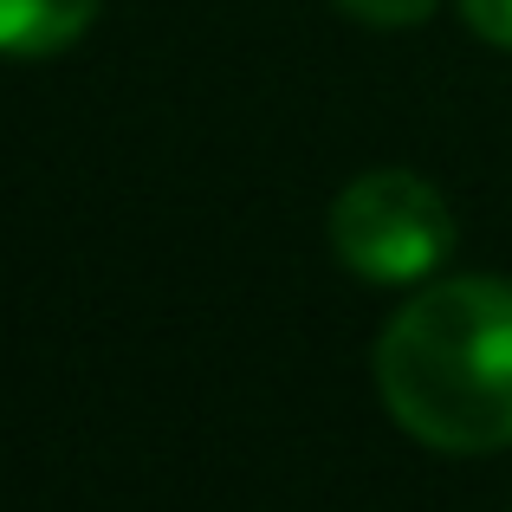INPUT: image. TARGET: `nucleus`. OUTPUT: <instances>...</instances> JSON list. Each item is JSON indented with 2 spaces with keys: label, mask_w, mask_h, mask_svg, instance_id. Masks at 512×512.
<instances>
[{
  "label": "nucleus",
  "mask_w": 512,
  "mask_h": 512,
  "mask_svg": "<svg viewBox=\"0 0 512 512\" xmlns=\"http://www.w3.org/2000/svg\"><path fill=\"white\" fill-rule=\"evenodd\" d=\"M376 389L435 454L512 448V286L474 273L409 299L376 338Z\"/></svg>",
  "instance_id": "1"
},
{
  "label": "nucleus",
  "mask_w": 512,
  "mask_h": 512,
  "mask_svg": "<svg viewBox=\"0 0 512 512\" xmlns=\"http://www.w3.org/2000/svg\"><path fill=\"white\" fill-rule=\"evenodd\" d=\"M331 247L370 286H415L454 253V214L422 175L370 169L331 201Z\"/></svg>",
  "instance_id": "2"
},
{
  "label": "nucleus",
  "mask_w": 512,
  "mask_h": 512,
  "mask_svg": "<svg viewBox=\"0 0 512 512\" xmlns=\"http://www.w3.org/2000/svg\"><path fill=\"white\" fill-rule=\"evenodd\" d=\"M98 20V0H0V52L7 59H52L78 46Z\"/></svg>",
  "instance_id": "3"
},
{
  "label": "nucleus",
  "mask_w": 512,
  "mask_h": 512,
  "mask_svg": "<svg viewBox=\"0 0 512 512\" xmlns=\"http://www.w3.org/2000/svg\"><path fill=\"white\" fill-rule=\"evenodd\" d=\"M338 7L357 13V20H370V26H415V20H428L441 0H338Z\"/></svg>",
  "instance_id": "4"
},
{
  "label": "nucleus",
  "mask_w": 512,
  "mask_h": 512,
  "mask_svg": "<svg viewBox=\"0 0 512 512\" xmlns=\"http://www.w3.org/2000/svg\"><path fill=\"white\" fill-rule=\"evenodd\" d=\"M461 20L474 26L487 46L512 52V0H461Z\"/></svg>",
  "instance_id": "5"
}]
</instances>
